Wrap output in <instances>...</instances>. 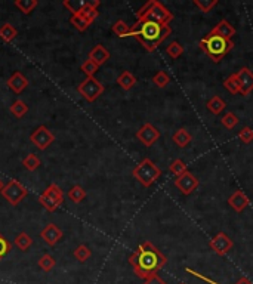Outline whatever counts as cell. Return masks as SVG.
I'll use <instances>...</instances> for the list:
<instances>
[{
  "mask_svg": "<svg viewBox=\"0 0 253 284\" xmlns=\"http://www.w3.org/2000/svg\"><path fill=\"white\" fill-rule=\"evenodd\" d=\"M77 92L82 95L88 102H95L96 99L104 94V86L101 82H98L95 77H86L79 86Z\"/></svg>",
  "mask_w": 253,
  "mask_h": 284,
  "instance_id": "cell-7",
  "label": "cell"
},
{
  "mask_svg": "<svg viewBox=\"0 0 253 284\" xmlns=\"http://www.w3.org/2000/svg\"><path fill=\"white\" fill-rule=\"evenodd\" d=\"M98 65L92 63V61H89V60H86L85 63L80 65V70L88 76V77H95V73L98 71Z\"/></svg>",
  "mask_w": 253,
  "mask_h": 284,
  "instance_id": "cell-42",
  "label": "cell"
},
{
  "mask_svg": "<svg viewBox=\"0 0 253 284\" xmlns=\"http://www.w3.org/2000/svg\"><path fill=\"white\" fill-rule=\"evenodd\" d=\"M210 34H216V36H221L223 39H228V40H231L232 39V36L235 34V29L226 21V20H221L212 30H210Z\"/></svg>",
  "mask_w": 253,
  "mask_h": 284,
  "instance_id": "cell-17",
  "label": "cell"
},
{
  "mask_svg": "<svg viewBox=\"0 0 253 284\" xmlns=\"http://www.w3.org/2000/svg\"><path fill=\"white\" fill-rule=\"evenodd\" d=\"M39 5L37 0H15V6L26 15H30L33 9H36Z\"/></svg>",
  "mask_w": 253,
  "mask_h": 284,
  "instance_id": "cell-26",
  "label": "cell"
},
{
  "mask_svg": "<svg viewBox=\"0 0 253 284\" xmlns=\"http://www.w3.org/2000/svg\"><path fill=\"white\" fill-rule=\"evenodd\" d=\"M221 123L226 127V129L231 130V129H234V127L238 125V117H237L234 113H226L221 119Z\"/></svg>",
  "mask_w": 253,
  "mask_h": 284,
  "instance_id": "cell-38",
  "label": "cell"
},
{
  "mask_svg": "<svg viewBox=\"0 0 253 284\" xmlns=\"http://www.w3.org/2000/svg\"><path fill=\"white\" fill-rule=\"evenodd\" d=\"M136 18H138V21L139 20H151L158 24L169 26L173 20V15L163 3H160L157 0H150L136 12Z\"/></svg>",
  "mask_w": 253,
  "mask_h": 284,
  "instance_id": "cell-4",
  "label": "cell"
},
{
  "mask_svg": "<svg viewBox=\"0 0 253 284\" xmlns=\"http://www.w3.org/2000/svg\"><path fill=\"white\" fill-rule=\"evenodd\" d=\"M228 204H229L237 213H241V212L250 204V200H249V197H247L241 189H237V191H234V192L229 195Z\"/></svg>",
  "mask_w": 253,
  "mask_h": 284,
  "instance_id": "cell-14",
  "label": "cell"
},
{
  "mask_svg": "<svg viewBox=\"0 0 253 284\" xmlns=\"http://www.w3.org/2000/svg\"><path fill=\"white\" fill-rule=\"evenodd\" d=\"M153 83L157 88L163 89V88H166L170 83V77H169V74L166 71H158L157 74H154V77H153Z\"/></svg>",
  "mask_w": 253,
  "mask_h": 284,
  "instance_id": "cell-34",
  "label": "cell"
},
{
  "mask_svg": "<svg viewBox=\"0 0 253 284\" xmlns=\"http://www.w3.org/2000/svg\"><path fill=\"white\" fill-rule=\"evenodd\" d=\"M175 187L179 189L184 195H190L191 192H194L195 189L198 188V179L191 172L187 170L181 176H176Z\"/></svg>",
  "mask_w": 253,
  "mask_h": 284,
  "instance_id": "cell-10",
  "label": "cell"
},
{
  "mask_svg": "<svg viewBox=\"0 0 253 284\" xmlns=\"http://www.w3.org/2000/svg\"><path fill=\"white\" fill-rule=\"evenodd\" d=\"M3 187H5V184H3V181L0 179V192H2V189H3Z\"/></svg>",
  "mask_w": 253,
  "mask_h": 284,
  "instance_id": "cell-46",
  "label": "cell"
},
{
  "mask_svg": "<svg viewBox=\"0 0 253 284\" xmlns=\"http://www.w3.org/2000/svg\"><path fill=\"white\" fill-rule=\"evenodd\" d=\"M111 32L114 33L117 37H129V36H130V27L127 26L125 21L119 20V21H116V23L113 24Z\"/></svg>",
  "mask_w": 253,
  "mask_h": 284,
  "instance_id": "cell-28",
  "label": "cell"
},
{
  "mask_svg": "<svg viewBox=\"0 0 253 284\" xmlns=\"http://www.w3.org/2000/svg\"><path fill=\"white\" fill-rule=\"evenodd\" d=\"M132 176L145 188L151 187L158 178L161 176V169L157 164L150 160V158H144L133 170H132Z\"/></svg>",
  "mask_w": 253,
  "mask_h": 284,
  "instance_id": "cell-5",
  "label": "cell"
},
{
  "mask_svg": "<svg viewBox=\"0 0 253 284\" xmlns=\"http://www.w3.org/2000/svg\"><path fill=\"white\" fill-rule=\"evenodd\" d=\"M117 85L125 89V91H130L135 85H136V77L130 73V71H123L119 77H117Z\"/></svg>",
  "mask_w": 253,
  "mask_h": 284,
  "instance_id": "cell-20",
  "label": "cell"
},
{
  "mask_svg": "<svg viewBox=\"0 0 253 284\" xmlns=\"http://www.w3.org/2000/svg\"><path fill=\"white\" fill-rule=\"evenodd\" d=\"M11 113L17 117L21 119L29 113V105L23 101V99H17L12 105H11Z\"/></svg>",
  "mask_w": 253,
  "mask_h": 284,
  "instance_id": "cell-24",
  "label": "cell"
},
{
  "mask_svg": "<svg viewBox=\"0 0 253 284\" xmlns=\"http://www.w3.org/2000/svg\"><path fill=\"white\" fill-rule=\"evenodd\" d=\"M32 244H33V238L27 234V232H21V234H18L17 238H15V246H17L21 252L29 250Z\"/></svg>",
  "mask_w": 253,
  "mask_h": 284,
  "instance_id": "cell-25",
  "label": "cell"
},
{
  "mask_svg": "<svg viewBox=\"0 0 253 284\" xmlns=\"http://www.w3.org/2000/svg\"><path fill=\"white\" fill-rule=\"evenodd\" d=\"M235 77L240 83V94L247 96L253 91V73L247 67H243L235 73Z\"/></svg>",
  "mask_w": 253,
  "mask_h": 284,
  "instance_id": "cell-13",
  "label": "cell"
},
{
  "mask_svg": "<svg viewBox=\"0 0 253 284\" xmlns=\"http://www.w3.org/2000/svg\"><path fill=\"white\" fill-rule=\"evenodd\" d=\"M223 86L229 94H240V83H238L235 74H231L229 77H226V80L223 82Z\"/></svg>",
  "mask_w": 253,
  "mask_h": 284,
  "instance_id": "cell-30",
  "label": "cell"
},
{
  "mask_svg": "<svg viewBox=\"0 0 253 284\" xmlns=\"http://www.w3.org/2000/svg\"><path fill=\"white\" fill-rule=\"evenodd\" d=\"M92 256V252H91V249L88 247V246H85V244H80V246H77L76 247V250H74V257L79 260V262H86L89 257Z\"/></svg>",
  "mask_w": 253,
  "mask_h": 284,
  "instance_id": "cell-31",
  "label": "cell"
},
{
  "mask_svg": "<svg viewBox=\"0 0 253 284\" xmlns=\"http://www.w3.org/2000/svg\"><path fill=\"white\" fill-rule=\"evenodd\" d=\"M63 5L71 12V15H77L88 6V0H64Z\"/></svg>",
  "mask_w": 253,
  "mask_h": 284,
  "instance_id": "cell-22",
  "label": "cell"
},
{
  "mask_svg": "<svg viewBox=\"0 0 253 284\" xmlns=\"http://www.w3.org/2000/svg\"><path fill=\"white\" fill-rule=\"evenodd\" d=\"M200 49L213 61V63H221L222 58L234 48L232 40L223 39L221 36L216 34H207L198 42Z\"/></svg>",
  "mask_w": 253,
  "mask_h": 284,
  "instance_id": "cell-3",
  "label": "cell"
},
{
  "mask_svg": "<svg viewBox=\"0 0 253 284\" xmlns=\"http://www.w3.org/2000/svg\"><path fill=\"white\" fill-rule=\"evenodd\" d=\"M169 170H170L173 175L181 176L182 173H185V172H187V166H185V163H184L181 158H176V160H173V161L170 163Z\"/></svg>",
  "mask_w": 253,
  "mask_h": 284,
  "instance_id": "cell-36",
  "label": "cell"
},
{
  "mask_svg": "<svg viewBox=\"0 0 253 284\" xmlns=\"http://www.w3.org/2000/svg\"><path fill=\"white\" fill-rule=\"evenodd\" d=\"M17 36H18V32H17V29H15L12 24L6 23V24H3V26L0 27V39H2L3 42L11 43Z\"/></svg>",
  "mask_w": 253,
  "mask_h": 284,
  "instance_id": "cell-23",
  "label": "cell"
},
{
  "mask_svg": "<svg viewBox=\"0 0 253 284\" xmlns=\"http://www.w3.org/2000/svg\"><path fill=\"white\" fill-rule=\"evenodd\" d=\"M54 141H55V135L46 126H39L30 135V142L39 150H46L48 147L52 145Z\"/></svg>",
  "mask_w": 253,
  "mask_h": 284,
  "instance_id": "cell-8",
  "label": "cell"
},
{
  "mask_svg": "<svg viewBox=\"0 0 253 284\" xmlns=\"http://www.w3.org/2000/svg\"><path fill=\"white\" fill-rule=\"evenodd\" d=\"M209 246H210V249L216 253V254L223 256V254H226V253L232 249L234 243H232V240H231L225 232H219V234H216V235L209 241Z\"/></svg>",
  "mask_w": 253,
  "mask_h": 284,
  "instance_id": "cell-11",
  "label": "cell"
},
{
  "mask_svg": "<svg viewBox=\"0 0 253 284\" xmlns=\"http://www.w3.org/2000/svg\"><path fill=\"white\" fill-rule=\"evenodd\" d=\"M136 138L145 147H153L158 141V138H160V130L156 126H153L151 123H145L144 126L139 127V130L136 132Z\"/></svg>",
  "mask_w": 253,
  "mask_h": 284,
  "instance_id": "cell-9",
  "label": "cell"
},
{
  "mask_svg": "<svg viewBox=\"0 0 253 284\" xmlns=\"http://www.w3.org/2000/svg\"><path fill=\"white\" fill-rule=\"evenodd\" d=\"M194 5L201 12H210L218 5V0H194Z\"/></svg>",
  "mask_w": 253,
  "mask_h": 284,
  "instance_id": "cell-37",
  "label": "cell"
},
{
  "mask_svg": "<svg viewBox=\"0 0 253 284\" xmlns=\"http://www.w3.org/2000/svg\"><path fill=\"white\" fill-rule=\"evenodd\" d=\"M238 138L244 144H250L253 141V129L252 127H243L238 133Z\"/></svg>",
  "mask_w": 253,
  "mask_h": 284,
  "instance_id": "cell-43",
  "label": "cell"
},
{
  "mask_svg": "<svg viewBox=\"0 0 253 284\" xmlns=\"http://www.w3.org/2000/svg\"><path fill=\"white\" fill-rule=\"evenodd\" d=\"M55 265H57V260H55L54 256H51L49 253L43 254V256L39 259V266H40L43 271H46V272L52 271V269L55 268Z\"/></svg>",
  "mask_w": 253,
  "mask_h": 284,
  "instance_id": "cell-29",
  "label": "cell"
},
{
  "mask_svg": "<svg viewBox=\"0 0 253 284\" xmlns=\"http://www.w3.org/2000/svg\"><path fill=\"white\" fill-rule=\"evenodd\" d=\"M70 23L79 30V32H86L89 27H91V24L83 18V17H80L79 14L77 15H71V18H70Z\"/></svg>",
  "mask_w": 253,
  "mask_h": 284,
  "instance_id": "cell-32",
  "label": "cell"
},
{
  "mask_svg": "<svg viewBox=\"0 0 253 284\" xmlns=\"http://www.w3.org/2000/svg\"><path fill=\"white\" fill-rule=\"evenodd\" d=\"M166 54H167L172 60H176V58H179V57L184 54V48H182L178 42H172V43L166 48Z\"/></svg>",
  "mask_w": 253,
  "mask_h": 284,
  "instance_id": "cell-33",
  "label": "cell"
},
{
  "mask_svg": "<svg viewBox=\"0 0 253 284\" xmlns=\"http://www.w3.org/2000/svg\"><path fill=\"white\" fill-rule=\"evenodd\" d=\"M9 250H11V243L5 238L3 234H0V260L9 253Z\"/></svg>",
  "mask_w": 253,
  "mask_h": 284,
  "instance_id": "cell-44",
  "label": "cell"
},
{
  "mask_svg": "<svg viewBox=\"0 0 253 284\" xmlns=\"http://www.w3.org/2000/svg\"><path fill=\"white\" fill-rule=\"evenodd\" d=\"M172 139H173V142H175L178 147L184 148V147H187V145L190 144L192 136H191V133L188 130H185V129H178V130L173 133Z\"/></svg>",
  "mask_w": 253,
  "mask_h": 284,
  "instance_id": "cell-21",
  "label": "cell"
},
{
  "mask_svg": "<svg viewBox=\"0 0 253 284\" xmlns=\"http://www.w3.org/2000/svg\"><path fill=\"white\" fill-rule=\"evenodd\" d=\"M187 272H190L191 275H194V277H197V278H200V280H203V281H207V283L210 284H218L216 281H213V280H210V278H207V277H204V275H201L200 272H195V271H192L191 268H187ZM235 284H252L250 283V280H247L246 277H241L238 281Z\"/></svg>",
  "mask_w": 253,
  "mask_h": 284,
  "instance_id": "cell-40",
  "label": "cell"
},
{
  "mask_svg": "<svg viewBox=\"0 0 253 284\" xmlns=\"http://www.w3.org/2000/svg\"><path fill=\"white\" fill-rule=\"evenodd\" d=\"M27 86H29V79L23 73H20V71L14 73L8 79V88L12 92H15V94H21L24 89H27Z\"/></svg>",
  "mask_w": 253,
  "mask_h": 284,
  "instance_id": "cell-15",
  "label": "cell"
},
{
  "mask_svg": "<svg viewBox=\"0 0 253 284\" xmlns=\"http://www.w3.org/2000/svg\"><path fill=\"white\" fill-rule=\"evenodd\" d=\"M0 194L5 197V200H6L11 206H18V204L24 200V197L29 194V191H27V188H26L20 181L11 179V181L3 187Z\"/></svg>",
  "mask_w": 253,
  "mask_h": 284,
  "instance_id": "cell-6",
  "label": "cell"
},
{
  "mask_svg": "<svg viewBox=\"0 0 253 284\" xmlns=\"http://www.w3.org/2000/svg\"><path fill=\"white\" fill-rule=\"evenodd\" d=\"M64 232L63 229H60L55 223H48L43 229H42V232H40V237H42V240L48 244V246H55L61 238H63Z\"/></svg>",
  "mask_w": 253,
  "mask_h": 284,
  "instance_id": "cell-12",
  "label": "cell"
},
{
  "mask_svg": "<svg viewBox=\"0 0 253 284\" xmlns=\"http://www.w3.org/2000/svg\"><path fill=\"white\" fill-rule=\"evenodd\" d=\"M144 284H167L158 274H154L151 277H148L147 280H144Z\"/></svg>",
  "mask_w": 253,
  "mask_h": 284,
  "instance_id": "cell-45",
  "label": "cell"
},
{
  "mask_svg": "<svg viewBox=\"0 0 253 284\" xmlns=\"http://www.w3.org/2000/svg\"><path fill=\"white\" fill-rule=\"evenodd\" d=\"M68 198L74 203H82L86 198V191L80 185H74L68 191Z\"/></svg>",
  "mask_w": 253,
  "mask_h": 284,
  "instance_id": "cell-27",
  "label": "cell"
},
{
  "mask_svg": "<svg viewBox=\"0 0 253 284\" xmlns=\"http://www.w3.org/2000/svg\"><path fill=\"white\" fill-rule=\"evenodd\" d=\"M43 194L45 195H48L58 207L61 206L64 203V192L63 189L60 188V185H57V184H51L48 188L43 191Z\"/></svg>",
  "mask_w": 253,
  "mask_h": 284,
  "instance_id": "cell-18",
  "label": "cell"
},
{
  "mask_svg": "<svg viewBox=\"0 0 253 284\" xmlns=\"http://www.w3.org/2000/svg\"><path fill=\"white\" fill-rule=\"evenodd\" d=\"M40 164H42V161H40V158L37 157L36 154H29L27 157L23 160V166L27 170H30V172H34Z\"/></svg>",
  "mask_w": 253,
  "mask_h": 284,
  "instance_id": "cell-35",
  "label": "cell"
},
{
  "mask_svg": "<svg viewBox=\"0 0 253 284\" xmlns=\"http://www.w3.org/2000/svg\"><path fill=\"white\" fill-rule=\"evenodd\" d=\"M80 17H83L89 24H92L94 21H95L96 18H98V15H99V12H98V9H92L91 6H86L80 14H79Z\"/></svg>",
  "mask_w": 253,
  "mask_h": 284,
  "instance_id": "cell-39",
  "label": "cell"
},
{
  "mask_svg": "<svg viewBox=\"0 0 253 284\" xmlns=\"http://www.w3.org/2000/svg\"><path fill=\"white\" fill-rule=\"evenodd\" d=\"M129 263L132 265L136 277L147 280L157 274V271L167 263V257L151 241H144L129 256Z\"/></svg>",
  "mask_w": 253,
  "mask_h": 284,
  "instance_id": "cell-1",
  "label": "cell"
},
{
  "mask_svg": "<svg viewBox=\"0 0 253 284\" xmlns=\"http://www.w3.org/2000/svg\"><path fill=\"white\" fill-rule=\"evenodd\" d=\"M89 61H92V63L98 65V67H101L102 64H105L108 60H110V52L102 46V45H96L95 48H92L91 49V52H89Z\"/></svg>",
  "mask_w": 253,
  "mask_h": 284,
  "instance_id": "cell-16",
  "label": "cell"
},
{
  "mask_svg": "<svg viewBox=\"0 0 253 284\" xmlns=\"http://www.w3.org/2000/svg\"><path fill=\"white\" fill-rule=\"evenodd\" d=\"M206 107H207V110L212 113V114H215V116H219L222 111L226 108V104H225V101L222 99L221 96H218V95H215V96H212L209 101H207V104H206Z\"/></svg>",
  "mask_w": 253,
  "mask_h": 284,
  "instance_id": "cell-19",
  "label": "cell"
},
{
  "mask_svg": "<svg viewBox=\"0 0 253 284\" xmlns=\"http://www.w3.org/2000/svg\"><path fill=\"white\" fill-rule=\"evenodd\" d=\"M39 201H40V204H42V206H43V207H45L48 212H55V210L58 209V206H57V204H55V203H54V201H52V200H51L48 195H45L43 192L39 195Z\"/></svg>",
  "mask_w": 253,
  "mask_h": 284,
  "instance_id": "cell-41",
  "label": "cell"
},
{
  "mask_svg": "<svg viewBox=\"0 0 253 284\" xmlns=\"http://www.w3.org/2000/svg\"><path fill=\"white\" fill-rule=\"evenodd\" d=\"M172 34V29L151 20H139L130 27V36L135 37L147 52H154L158 46Z\"/></svg>",
  "mask_w": 253,
  "mask_h": 284,
  "instance_id": "cell-2",
  "label": "cell"
}]
</instances>
